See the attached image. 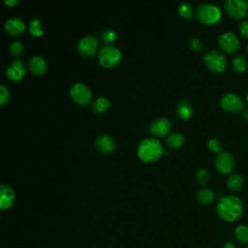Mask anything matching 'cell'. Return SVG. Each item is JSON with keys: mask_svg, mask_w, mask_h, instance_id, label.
I'll use <instances>...</instances> for the list:
<instances>
[{"mask_svg": "<svg viewBox=\"0 0 248 248\" xmlns=\"http://www.w3.org/2000/svg\"><path fill=\"white\" fill-rule=\"evenodd\" d=\"M247 68V59L244 55H237L232 61V69L236 73H242Z\"/></svg>", "mask_w": 248, "mask_h": 248, "instance_id": "cell-24", "label": "cell"}, {"mask_svg": "<svg viewBox=\"0 0 248 248\" xmlns=\"http://www.w3.org/2000/svg\"><path fill=\"white\" fill-rule=\"evenodd\" d=\"M101 38L102 40L107 43L108 45H109L110 43L114 42L117 38V34L114 30H111V29H107V30H104L102 33H101Z\"/></svg>", "mask_w": 248, "mask_h": 248, "instance_id": "cell-29", "label": "cell"}, {"mask_svg": "<svg viewBox=\"0 0 248 248\" xmlns=\"http://www.w3.org/2000/svg\"><path fill=\"white\" fill-rule=\"evenodd\" d=\"M10 100V92L8 88L1 84L0 85V106H5Z\"/></svg>", "mask_w": 248, "mask_h": 248, "instance_id": "cell-32", "label": "cell"}, {"mask_svg": "<svg viewBox=\"0 0 248 248\" xmlns=\"http://www.w3.org/2000/svg\"><path fill=\"white\" fill-rule=\"evenodd\" d=\"M197 199H198V202L201 204L208 205V204L213 203V202L215 200V196H214V193H213L212 190L204 188V189H202L198 192Z\"/></svg>", "mask_w": 248, "mask_h": 248, "instance_id": "cell-20", "label": "cell"}, {"mask_svg": "<svg viewBox=\"0 0 248 248\" xmlns=\"http://www.w3.org/2000/svg\"><path fill=\"white\" fill-rule=\"evenodd\" d=\"M218 45L224 52L232 54L239 49L240 41L233 32L226 31L219 36Z\"/></svg>", "mask_w": 248, "mask_h": 248, "instance_id": "cell-7", "label": "cell"}, {"mask_svg": "<svg viewBox=\"0 0 248 248\" xmlns=\"http://www.w3.org/2000/svg\"><path fill=\"white\" fill-rule=\"evenodd\" d=\"M215 167L219 172L228 174L232 172L235 167L234 157L228 151H221L215 158Z\"/></svg>", "mask_w": 248, "mask_h": 248, "instance_id": "cell-10", "label": "cell"}, {"mask_svg": "<svg viewBox=\"0 0 248 248\" xmlns=\"http://www.w3.org/2000/svg\"><path fill=\"white\" fill-rule=\"evenodd\" d=\"M196 16L200 22L210 25L220 21L222 13L217 6L210 3H203L197 8Z\"/></svg>", "mask_w": 248, "mask_h": 248, "instance_id": "cell-3", "label": "cell"}, {"mask_svg": "<svg viewBox=\"0 0 248 248\" xmlns=\"http://www.w3.org/2000/svg\"><path fill=\"white\" fill-rule=\"evenodd\" d=\"M209 179H210V174L206 169H200L198 170L197 180L201 185L205 186L209 182Z\"/></svg>", "mask_w": 248, "mask_h": 248, "instance_id": "cell-28", "label": "cell"}, {"mask_svg": "<svg viewBox=\"0 0 248 248\" xmlns=\"http://www.w3.org/2000/svg\"><path fill=\"white\" fill-rule=\"evenodd\" d=\"M224 8L231 16L237 19L244 18L248 15L247 0H226Z\"/></svg>", "mask_w": 248, "mask_h": 248, "instance_id": "cell-8", "label": "cell"}, {"mask_svg": "<svg viewBox=\"0 0 248 248\" xmlns=\"http://www.w3.org/2000/svg\"><path fill=\"white\" fill-rule=\"evenodd\" d=\"M241 115H242V117H243L244 119L248 120V108H243V109L241 110Z\"/></svg>", "mask_w": 248, "mask_h": 248, "instance_id": "cell-36", "label": "cell"}, {"mask_svg": "<svg viewBox=\"0 0 248 248\" xmlns=\"http://www.w3.org/2000/svg\"><path fill=\"white\" fill-rule=\"evenodd\" d=\"M170 129L171 123L167 117H159L156 120H154L149 126L150 133L157 138L164 137L170 132Z\"/></svg>", "mask_w": 248, "mask_h": 248, "instance_id": "cell-12", "label": "cell"}, {"mask_svg": "<svg viewBox=\"0 0 248 248\" xmlns=\"http://www.w3.org/2000/svg\"><path fill=\"white\" fill-rule=\"evenodd\" d=\"M246 101H247V103H248V93L246 94Z\"/></svg>", "mask_w": 248, "mask_h": 248, "instance_id": "cell-37", "label": "cell"}, {"mask_svg": "<svg viewBox=\"0 0 248 248\" xmlns=\"http://www.w3.org/2000/svg\"><path fill=\"white\" fill-rule=\"evenodd\" d=\"M240 34L248 39V20H242L238 26Z\"/></svg>", "mask_w": 248, "mask_h": 248, "instance_id": "cell-33", "label": "cell"}, {"mask_svg": "<svg viewBox=\"0 0 248 248\" xmlns=\"http://www.w3.org/2000/svg\"><path fill=\"white\" fill-rule=\"evenodd\" d=\"M70 96L76 104L79 106H87L91 101L92 93L86 84L77 82L70 88Z\"/></svg>", "mask_w": 248, "mask_h": 248, "instance_id": "cell-6", "label": "cell"}, {"mask_svg": "<svg viewBox=\"0 0 248 248\" xmlns=\"http://www.w3.org/2000/svg\"><path fill=\"white\" fill-rule=\"evenodd\" d=\"M207 147L210 151L214 153H220L222 149V143L221 141L216 138H211L207 141Z\"/></svg>", "mask_w": 248, "mask_h": 248, "instance_id": "cell-31", "label": "cell"}, {"mask_svg": "<svg viewBox=\"0 0 248 248\" xmlns=\"http://www.w3.org/2000/svg\"><path fill=\"white\" fill-rule=\"evenodd\" d=\"M110 106L109 101L105 97H98L96 100L93 101L92 104V110L96 113H102L106 111Z\"/></svg>", "mask_w": 248, "mask_h": 248, "instance_id": "cell-23", "label": "cell"}, {"mask_svg": "<svg viewBox=\"0 0 248 248\" xmlns=\"http://www.w3.org/2000/svg\"><path fill=\"white\" fill-rule=\"evenodd\" d=\"M4 2L6 5H8L10 7H14L19 3V0H5Z\"/></svg>", "mask_w": 248, "mask_h": 248, "instance_id": "cell-34", "label": "cell"}, {"mask_svg": "<svg viewBox=\"0 0 248 248\" xmlns=\"http://www.w3.org/2000/svg\"><path fill=\"white\" fill-rule=\"evenodd\" d=\"M242 248H248V246H244V247H242Z\"/></svg>", "mask_w": 248, "mask_h": 248, "instance_id": "cell-38", "label": "cell"}, {"mask_svg": "<svg viewBox=\"0 0 248 248\" xmlns=\"http://www.w3.org/2000/svg\"><path fill=\"white\" fill-rule=\"evenodd\" d=\"M203 62L206 67L214 74H221L227 66L226 56L217 49H211L203 55Z\"/></svg>", "mask_w": 248, "mask_h": 248, "instance_id": "cell-5", "label": "cell"}, {"mask_svg": "<svg viewBox=\"0 0 248 248\" xmlns=\"http://www.w3.org/2000/svg\"><path fill=\"white\" fill-rule=\"evenodd\" d=\"M99 47V41L96 37L88 35L82 37L78 44V51L83 57L94 55Z\"/></svg>", "mask_w": 248, "mask_h": 248, "instance_id": "cell-11", "label": "cell"}, {"mask_svg": "<svg viewBox=\"0 0 248 248\" xmlns=\"http://www.w3.org/2000/svg\"><path fill=\"white\" fill-rule=\"evenodd\" d=\"M176 113L183 120L189 119L193 114V106L191 102L187 99H181L176 105Z\"/></svg>", "mask_w": 248, "mask_h": 248, "instance_id": "cell-18", "label": "cell"}, {"mask_svg": "<svg viewBox=\"0 0 248 248\" xmlns=\"http://www.w3.org/2000/svg\"><path fill=\"white\" fill-rule=\"evenodd\" d=\"M161 142L154 138L142 140L138 147V156L144 163H153L161 158L164 154Z\"/></svg>", "mask_w": 248, "mask_h": 248, "instance_id": "cell-2", "label": "cell"}, {"mask_svg": "<svg viewBox=\"0 0 248 248\" xmlns=\"http://www.w3.org/2000/svg\"><path fill=\"white\" fill-rule=\"evenodd\" d=\"M25 65L20 59L13 61L7 68L6 75L12 81H19L23 78L25 75Z\"/></svg>", "mask_w": 248, "mask_h": 248, "instance_id": "cell-13", "label": "cell"}, {"mask_svg": "<svg viewBox=\"0 0 248 248\" xmlns=\"http://www.w3.org/2000/svg\"><path fill=\"white\" fill-rule=\"evenodd\" d=\"M234 236L236 240L242 244H248V226L240 224L234 229Z\"/></svg>", "mask_w": 248, "mask_h": 248, "instance_id": "cell-22", "label": "cell"}, {"mask_svg": "<svg viewBox=\"0 0 248 248\" xmlns=\"http://www.w3.org/2000/svg\"><path fill=\"white\" fill-rule=\"evenodd\" d=\"M178 14L181 17L186 18V19H190L193 17L194 16V9L193 6L190 3L187 2H182L179 6H178Z\"/></svg>", "mask_w": 248, "mask_h": 248, "instance_id": "cell-25", "label": "cell"}, {"mask_svg": "<svg viewBox=\"0 0 248 248\" xmlns=\"http://www.w3.org/2000/svg\"><path fill=\"white\" fill-rule=\"evenodd\" d=\"M247 52H248V46H247Z\"/></svg>", "mask_w": 248, "mask_h": 248, "instance_id": "cell-39", "label": "cell"}, {"mask_svg": "<svg viewBox=\"0 0 248 248\" xmlns=\"http://www.w3.org/2000/svg\"><path fill=\"white\" fill-rule=\"evenodd\" d=\"M9 50L11 52V54L15 57H20L23 53V46L20 42L18 41H15L13 42L10 46H9Z\"/></svg>", "mask_w": 248, "mask_h": 248, "instance_id": "cell-27", "label": "cell"}, {"mask_svg": "<svg viewBox=\"0 0 248 248\" xmlns=\"http://www.w3.org/2000/svg\"><path fill=\"white\" fill-rule=\"evenodd\" d=\"M5 31L11 36H20L25 31V23L19 17H11L5 22Z\"/></svg>", "mask_w": 248, "mask_h": 248, "instance_id": "cell-16", "label": "cell"}, {"mask_svg": "<svg viewBox=\"0 0 248 248\" xmlns=\"http://www.w3.org/2000/svg\"><path fill=\"white\" fill-rule=\"evenodd\" d=\"M216 211L221 219L232 223L241 217L243 213V203L236 196H225L219 200Z\"/></svg>", "mask_w": 248, "mask_h": 248, "instance_id": "cell-1", "label": "cell"}, {"mask_svg": "<svg viewBox=\"0 0 248 248\" xmlns=\"http://www.w3.org/2000/svg\"><path fill=\"white\" fill-rule=\"evenodd\" d=\"M94 144L96 149L102 153H111L116 148L115 140L108 135H101L97 137Z\"/></svg>", "mask_w": 248, "mask_h": 248, "instance_id": "cell-14", "label": "cell"}, {"mask_svg": "<svg viewBox=\"0 0 248 248\" xmlns=\"http://www.w3.org/2000/svg\"><path fill=\"white\" fill-rule=\"evenodd\" d=\"M29 69L36 76H43L47 69L46 60L39 55H35L29 60Z\"/></svg>", "mask_w": 248, "mask_h": 248, "instance_id": "cell-17", "label": "cell"}, {"mask_svg": "<svg viewBox=\"0 0 248 248\" xmlns=\"http://www.w3.org/2000/svg\"><path fill=\"white\" fill-rule=\"evenodd\" d=\"M29 32L34 37H41L44 34V29L42 27V22L40 19L34 18L30 20Z\"/></svg>", "mask_w": 248, "mask_h": 248, "instance_id": "cell-26", "label": "cell"}, {"mask_svg": "<svg viewBox=\"0 0 248 248\" xmlns=\"http://www.w3.org/2000/svg\"><path fill=\"white\" fill-rule=\"evenodd\" d=\"M189 46H190L191 49L196 52H201L204 48V45L199 37H193L189 42Z\"/></svg>", "mask_w": 248, "mask_h": 248, "instance_id": "cell-30", "label": "cell"}, {"mask_svg": "<svg viewBox=\"0 0 248 248\" xmlns=\"http://www.w3.org/2000/svg\"><path fill=\"white\" fill-rule=\"evenodd\" d=\"M98 60L103 67L113 68L120 63L121 52L116 46L112 45H106L99 49Z\"/></svg>", "mask_w": 248, "mask_h": 248, "instance_id": "cell-4", "label": "cell"}, {"mask_svg": "<svg viewBox=\"0 0 248 248\" xmlns=\"http://www.w3.org/2000/svg\"><path fill=\"white\" fill-rule=\"evenodd\" d=\"M184 142H185V137L180 133H173L170 135L166 140L167 145L173 149L181 147L184 144Z\"/></svg>", "mask_w": 248, "mask_h": 248, "instance_id": "cell-21", "label": "cell"}, {"mask_svg": "<svg viewBox=\"0 0 248 248\" xmlns=\"http://www.w3.org/2000/svg\"><path fill=\"white\" fill-rule=\"evenodd\" d=\"M244 184H245L244 177L238 173H233V174L230 175L229 178L227 179V187L229 190H231L232 192L241 190L243 188Z\"/></svg>", "mask_w": 248, "mask_h": 248, "instance_id": "cell-19", "label": "cell"}, {"mask_svg": "<svg viewBox=\"0 0 248 248\" xmlns=\"http://www.w3.org/2000/svg\"><path fill=\"white\" fill-rule=\"evenodd\" d=\"M16 194L15 191L6 184L0 186V208L2 210L9 209L15 202Z\"/></svg>", "mask_w": 248, "mask_h": 248, "instance_id": "cell-15", "label": "cell"}, {"mask_svg": "<svg viewBox=\"0 0 248 248\" xmlns=\"http://www.w3.org/2000/svg\"><path fill=\"white\" fill-rule=\"evenodd\" d=\"M222 248H237L236 247V245L233 243V242H232V241H227V242H225L224 244H223V247Z\"/></svg>", "mask_w": 248, "mask_h": 248, "instance_id": "cell-35", "label": "cell"}, {"mask_svg": "<svg viewBox=\"0 0 248 248\" xmlns=\"http://www.w3.org/2000/svg\"><path fill=\"white\" fill-rule=\"evenodd\" d=\"M221 107L229 112L241 111L244 108V102L237 94L229 92L225 93L220 99Z\"/></svg>", "mask_w": 248, "mask_h": 248, "instance_id": "cell-9", "label": "cell"}]
</instances>
